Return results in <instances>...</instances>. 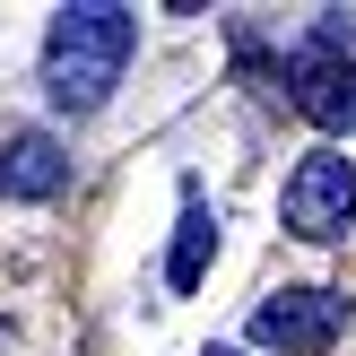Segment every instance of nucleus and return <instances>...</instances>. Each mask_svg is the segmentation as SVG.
<instances>
[{
    "mask_svg": "<svg viewBox=\"0 0 356 356\" xmlns=\"http://www.w3.org/2000/svg\"><path fill=\"white\" fill-rule=\"evenodd\" d=\"M287 87L322 131H356V17L322 9V26L287 52Z\"/></svg>",
    "mask_w": 356,
    "mask_h": 356,
    "instance_id": "nucleus-2",
    "label": "nucleus"
},
{
    "mask_svg": "<svg viewBox=\"0 0 356 356\" xmlns=\"http://www.w3.org/2000/svg\"><path fill=\"white\" fill-rule=\"evenodd\" d=\"M61 183H70V156H61V139H44V131H17L9 148H0V200H52Z\"/></svg>",
    "mask_w": 356,
    "mask_h": 356,
    "instance_id": "nucleus-5",
    "label": "nucleus"
},
{
    "mask_svg": "<svg viewBox=\"0 0 356 356\" xmlns=\"http://www.w3.org/2000/svg\"><path fill=\"white\" fill-rule=\"evenodd\" d=\"M287 226L305 243H339L348 226H356V165L339 148H313L305 165L287 174Z\"/></svg>",
    "mask_w": 356,
    "mask_h": 356,
    "instance_id": "nucleus-3",
    "label": "nucleus"
},
{
    "mask_svg": "<svg viewBox=\"0 0 356 356\" xmlns=\"http://www.w3.org/2000/svg\"><path fill=\"white\" fill-rule=\"evenodd\" d=\"M139 52V17L113 9V0H79V9H52V35H44V87L61 113H96L104 96L122 87Z\"/></svg>",
    "mask_w": 356,
    "mask_h": 356,
    "instance_id": "nucleus-1",
    "label": "nucleus"
},
{
    "mask_svg": "<svg viewBox=\"0 0 356 356\" xmlns=\"http://www.w3.org/2000/svg\"><path fill=\"white\" fill-rule=\"evenodd\" d=\"M209 252H218V226H209V209L191 200V209H183V226H174V261H165V278H174V296H191V287H200V270H209Z\"/></svg>",
    "mask_w": 356,
    "mask_h": 356,
    "instance_id": "nucleus-6",
    "label": "nucleus"
},
{
    "mask_svg": "<svg viewBox=\"0 0 356 356\" xmlns=\"http://www.w3.org/2000/svg\"><path fill=\"white\" fill-rule=\"evenodd\" d=\"M339 322H348V296H330V287H278L270 305L252 313V339L278 348V356H322L330 339H339Z\"/></svg>",
    "mask_w": 356,
    "mask_h": 356,
    "instance_id": "nucleus-4",
    "label": "nucleus"
}]
</instances>
